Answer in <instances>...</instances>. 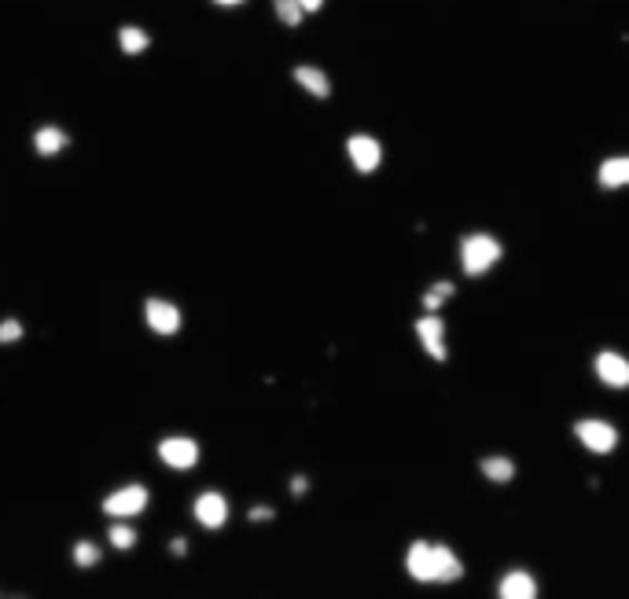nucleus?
<instances>
[{
  "label": "nucleus",
  "mask_w": 629,
  "mask_h": 599,
  "mask_svg": "<svg viewBox=\"0 0 629 599\" xmlns=\"http://www.w3.org/2000/svg\"><path fill=\"white\" fill-rule=\"evenodd\" d=\"M405 574L420 585H453L464 577V563L460 555L449 548V544L438 541H412L409 552H405Z\"/></svg>",
  "instance_id": "f257e3e1"
},
{
  "label": "nucleus",
  "mask_w": 629,
  "mask_h": 599,
  "mask_svg": "<svg viewBox=\"0 0 629 599\" xmlns=\"http://www.w3.org/2000/svg\"><path fill=\"white\" fill-rule=\"evenodd\" d=\"M457 258H460L464 276L479 280V276H486V272H493L497 265H501L504 243L493 236V232H468V236H460Z\"/></svg>",
  "instance_id": "f03ea898"
},
{
  "label": "nucleus",
  "mask_w": 629,
  "mask_h": 599,
  "mask_svg": "<svg viewBox=\"0 0 629 599\" xmlns=\"http://www.w3.org/2000/svg\"><path fill=\"white\" fill-rule=\"evenodd\" d=\"M155 456H159L162 467H170L177 475H188V471L199 467L203 449H199V441H195L192 434H166V438H159V445H155Z\"/></svg>",
  "instance_id": "7ed1b4c3"
},
{
  "label": "nucleus",
  "mask_w": 629,
  "mask_h": 599,
  "mask_svg": "<svg viewBox=\"0 0 629 599\" xmlns=\"http://www.w3.org/2000/svg\"><path fill=\"white\" fill-rule=\"evenodd\" d=\"M151 504V493L144 482H129V486H118L103 497V515L107 519H140Z\"/></svg>",
  "instance_id": "20e7f679"
},
{
  "label": "nucleus",
  "mask_w": 629,
  "mask_h": 599,
  "mask_svg": "<svg viewBox=\"0 0 629 599\" xmlns=\"http://www.w3.org/2000/svg\"><path fill=\"white\" fill-rule=\"evenodd\" d=\"M574 438H578V445L589 449L593 456H611L618 449V427L600 416L578 419V423H574Z\"/></svg>",
  "instance_id": "39448f33"
},
{
  "label": "nucleus",
  "mask_w": 629,
  "mask_h": 599,
  "mask_svg": "<svg viewBox=\"0 0 629 599\" xmlns=\"http://www.w3.org/2000/svg\"><path fill=\"white\" fill-rule=\"evenodd\" d=\"M229 515H232V508H229V497H225V493H218V489H203V493H195L192 519L199 522L203 530H210V533L225 530V526H229Z\"/></svg>",
  "instance_id": "423d86ee"
},
{
  "label": "nucleus",
  "mask_w": 629,
  "mask_h": 599,
  "mask_svg": "<svg viewBox=\"0 0 629 599\" xmlns=\"http://www.w3.org/2000/svg\"><path fill=\"white\" fill-rule=\"evenodd\" d=\"M346 159L361 177H372L383 166V144L372 133H350L346 136Z\"/></svg>",
  "instance_id": "0eeeda50"
},
{
  "label": "nucleus",
  "mask_w": 629,
  "mask_h": 599,
  "mask_svg": "<svg viewBox=\"0 0 629 599\" xmlns=\"http://www.w3.org/2000/svg\"><path fill=\"white\" fill-rule=\"evenodd\" d=\"M144 324H148V331H155L159 339H170V335H177V331L184 328V313L170 298H148V302H144Z\"/></svg>",
  "instance_id": "6e6552de"
},
{
  "label": "nucleus",
  "mask_w": 629,
  "mask_h": 599,
  "mask_svg": "<svg viewBox=\"0 0 629 599\" xmlns=\"http://www.w3.org/2000/svg\"><path fill=\"white\" fill-rule=\"evenodd\" d=\"M593 375L607 390H629V357L618 350H600L593 357Z\"/></svg>",
  "instance_id": "1a4fd4ad"
},
{
  "label": "nucleus",
  "mask_w": 629,
  "mask_h": 599,
  "mask_svg": "<svg viewBox=\"0 0 629 599\" xmlns=\"http://www.w3.org/2000/svg\"><path fill=\"white\" fill-rule=\"evenodd\" d=\"M416 339H420V346H424L427 357H435V361H446L449 357L446 320L438 317V313H424V317L416 320Z\"/></svg>",
  "instance_id": "9d476101"
},
{
  "label": "nucleus",
  "mask_w": 629,
  "mask_h": 599,
  "mask_svg": "<svg viewBox=\"0 0 629 599\" xmlns=\"http://www.w3.org/2000/svg\"><path fill=\"white\" fill-rule=\"evenodd\" d=\"M497 596L501 599H534L538 596V577L515 566V570H504L501 581H497Z\"/></svg>",
  "instance_id": "9b49d317"
},
{
  "label": "nucleus",
  "mask_w": 629,
  "mask_h": 599,
  "mask_svg": "<svg viewBox=\"0 0 629 599\" xmlns=\"http://www.w3.org/2000/svg\"><path fill=\"white\" fill-rule=\"evenodd\" d=\"M30 144H34V151L41 159H52V155H63V151H67L70 136L63 125H37L34 136H30Z\"/></svg>",
  "instance_id": "f8f14e48"
},
{
  "label": "nucleus",
  "mask_w": 629,
  "mask_h": 599,
  "mask_svg": "<svg viewBox=\"0 0 629 599\" xmlns=\"http://www.w3.org/2000/svg\"><path fill=\"white\" fill-rule=\"evenodd\" d=\"M291 81H295L298 89H306L313 100H328L332 96V78L324 74L321 67H309V63H298L295 70H291Z\"/></svg>",
  "instance_id": "ddd939ff"
},
{
  "label": "nucleus",
  "mask_w": 629,
  "mask_h": 599,
  "mask_svg": "<svg viewBox=\"0 0 629 599\" xmlns=\"http://www.w3.org/2000/svg\"><path fill=\"white\" fill-rule=\"evenodd\" d=\"M596 184H600L604 192L629 188V155H611V159L600 162V170H596Z\"/></svg>",
  "instance_id": "4468645a"
},
{
  "label": "nucleus",
  "mask_w": 629,
  "mask_h": 599,
  "mask_svg": "<svg viewBox=\"0 0 629 599\" xmlns=\"http://www.w3.org/2000/svg\"><path fill=\"white\" fill-rule=\"evenodd\" d=\"M115 41H118V52H126V56H144V52L151 48V34L137 23L118 26Z\"/></svg>",
  "instance_id": "2eb2a0df"
},
{
  "label": "nucleus",
  "mask_w": 629,
  "mask_h": 599,
  "mask_svg": "<svg viewBox=\"0 0 629 599\" xmlns=\"http://www.w3.org/2000/svg\"><path fill=\"white\" fill-rule=\"evenodd\" d=\"M479 471L486 482H497V486H508L515 478V460L512 456H482Z\"/></svg>",
  "instance_id": "dca6fc26"
},
{
  "label": "nucleus",
  "mask_w": 629,
  "mask_h": 599,
  "mask_svg": "<svg viewBox=\"0 0 629 599\" xmlns=\"http://www.w3.org/2000/svg\"><path fill=\"white\" fill-rule=\"evenodd\" d=\"M107 541H111V548H118V552H129L140 537H137V530L129 526V519H111V526H107Z\"/></svg>",
  "instance_id": "f3484780"
},
{
  "label": "nucleus",
  "mask_w": 629,
  "mask_h": 599,
  "mask_svg": "<svg viewBox=\"0 0 629 599\" xmlns=\"http://www.w3.org/2000/svg\"><path fill=\"white\" fill-rule=\"evenodd\" d=\"M453 294H457V287H453L449 280L431 283V287L424 291V313H438V309H442V302H446V298H453Z\"/></svg>",
  "instance_id": "a211bd4d"
},
{
  "label": "nucleus",
  "mask_w": 629,
  "mask_h": 599,
  "mask_svg": "<svg viewBox=\"0 0 629 599\" xmlns=\"http://www.w3.org/2000/svg\"><path fill=\"white\" fill-rule=\"evenodd\" d=\"M273 12L287 30L302 26V19H306V12H302V4H298V0H273Z\"/></svg>",
  "instance_id": "6ab92c4d"
},
{
  "label": "nucleus",
  "mask_w": 629,
  "mask_h": 599,
  "mask_svg": "<svg viewBox=\"0 0 629 599\" xmlns=\"http://www.w3.org/2000/svg\"><path fill=\"white\" fill-rule=\"evenodd\" d=\"M70 559H74V566H81V570H89V566H96L103 559L100 544L92 541H74V548H70Z\"/></svg>",
  "instance_id": "aec40b11"
},
{
  "label": "nucleus",
  "mask_w": 629,
  "mask_h": 599,
  "mask_svg": "<svg viewBox=\"0 0 629 599\" xmlns=\"http://www.w3.org/2000/svg\"><path fill=\"white\" fill-rule=\"evenodd\" d=\"M26 328H23V320L19 317H8V320H0V346H15V342L23 339Z\"/></svg>",
  "instance_id": "412c9836"
},
{
  "label": "nucleus",
  "mask_w": 629,
  "mask_h": 599,
  "mask_svg": "<svg viewBox=\"0 0 629 599\" xmlns=\"http://www.w3.org/2000/svg\"><path fill=\"white\" fill-rule=\"evenodd\" d=\"M247 519H251V522H269V519H273V508H265V504H254V508L247 511Z\"/></svg>",
  "instance_id": "4be33fe9"
},
{
  "label": "nucleus",
  "mask_w": 629,
  "mask_h": 599,
  "mask_svg": "<svg viewBox=\"0 0 629 599\" xmlns=\"http://www.w3.org/2000/svg\"><path fill=\"white\" fill-rule=\"evenodd\" d=\"M306 489H309V478H302V475L291 478V493H295V497H306Z\"/></svg>",
  "instance_id": "5701e85b"
},
{
  "label": "nucleus",
  "mask_w": 629,
  "mask_h": 599,
  "mask_svg": "<svg viewBox=\"0 0 629 599\" xmlns=\"http://www.w3.org/2000/svg\"><path fill=\"white\" fill-rule=\"evenodd\" d=\"M298 4H302V12L306 15H317L324 8V0H298Z\"/></svg>",
  "instance_id": "b1692460"
},
{
  "label": "nucleus",
  "mask_w": 629,
  "mask_h": 599,
  "mask_svg": "<svg viewBox=\"0 0 629 599\" xmlns=\"http://www.w3.org/2000/svg\"><path fill=\"white\" fill-rule=\"evenodd\" d=\"M170 552L173 555H184V552H188V537H173V541H170Z\"/></svg>",
  "instance_id": "393cba45"
},
{
  "label": "nucleus",
  "mask_w": 629,
  "mask_h": 599,
  "mask_svg": "<svg viewBox=\"0 0 629 599\" xmlns=\"http://www.w3.org/2000/svg\"><path fill=\"white\" fill-rule=\"evenodd\" d=\"M210 4H218V8H243L247 0H210Z\"/></svg>",
  "instance_id": "a878e982"
}]
</instances>
